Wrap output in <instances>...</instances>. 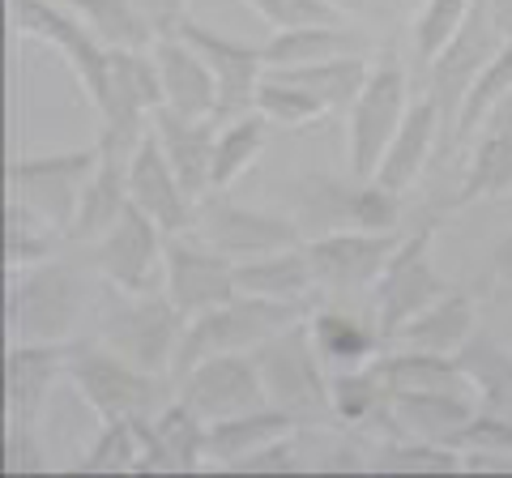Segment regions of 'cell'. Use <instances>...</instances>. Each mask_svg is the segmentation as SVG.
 Segmentation results:
<instances>
[{
	"label": "cell",
	"mask_w": 512,
	"mask_h": 478,
	"mask_svg": "<svg viewBox=\"0 0 512 478\" xmlns=\"http://www.w3.org/2000/svg\"><path fill=\"white\" fill-rule=\"evenodd\" d=\"M90 286L73 261H39L30 269L9 274L5 295V329L9 342H73L86 316Z\"/></svg>",
	"instance_id": "cell-1"
},
{
	"label": "cell",
	"mask_w": 512,
	"mask_h": 478,
	"mask_svg": "<svg viewBox=\"0 0 512 478\" xmlns=\"http://www.w3.org/2000/svg\"><path fill=\"white\" fill-rule=\"evenodd\" d=\"M64 376L69 389L82 393V402L90 406L94 419H150L171 402V380L154 376L137 363H128L120 350H111L107 342H69L64 355Z\"/></svg>",
	"instance_id": "cell-2"
},
{
	"label": "cell",
	"mask_w": 512,
	"mask_h": 478,
	"mask_svg": "<svg viewBox=\"0 0 512 478\" xmlns=\"http://www.w3.org/2000/svg\"><path fill=\"white\" fill-rule=\"evenodd\" d=\"M252 359H256V368H261L269 406L286 410L303 427H325V419H333L329 368L312 342L308 316H299V321L282 325L278 333H269V338L252 350Z\"/></svg>",
	"instance_id": "cell-3"
},
{
	"label": "cell",
	"mask_w": 512,
	"mask_h": 478,
	"mask_svg": "<svg viewBox=\"0 0 512 478\" xmlns=\"http://www.w3.org/2000/svg\"><path fill=\"white\" fill-rule=\"evenodd\" d=\"M444 218L448 214L431 210L410 235H402V244H397L389 265H384V274L376 278L372 291H367V312H372L376 329L384 333V342H389L406 321H414L427 304H436L440 295H448L457 286L440 274L436 261H431V248H436Z\"/></svg>",
	"instance_id": "cell-4"
},
{
	"label": "cell",
	"mask_w": 512,
	"mask_h": 478,
	"mask_svg": "<svg viewBox=\"0 0 512 478\" xmlns=\"http://www.w3.org/2000/svg\"><path fill=\"white\" fill-rule=\"evenodd\" d=\"M295 222L303 239L329 231H397L402 227V193L380 180H333L308 171L295 180Z\"/></svg>",
	"instance_id": "cell-5"
},
{
	"label": "cell",
	"mask_w": 512,
	"mask_h": 478,
	"mask_svg": "<svg viewBox=\"0 0 512 478\" xmlns=\"http://www.w3.org/2000/svg\"><path fill=\"white\" fill-rule=\"evenodd\" d=\"M184 329H188V316L163 291H146V295L111 291V299L99 308V342L120 350L128 363L167 380L175 368V355H180Z\"/></svg>",
	"instance_id": "cell-6"
},
{
	"label": "cell",
	"mask_w": 512,
	"mask_h": 478,
	"mask_svg": "<svg viewBox=\"0 0 512 478\" xmlns=\"http://www.w3.org/2000/svg\"><path fill=\"white\" fill-rule=\"evenodd\" d=\"M308 312H312L308 304H278V299L235 291L222 308L188 321L180 355H175V368H171V385H180V376L192 368V363H201L210 355H235V350H248L252 355L269 333H278L282 325H291Z\"/></svg>",
	"instance_id": "cell-7"
},
{
	"label": "cell",
	"mask_w": 512,
	"mask_h": 478,
	"mask_svg": "<svg viewBox=\"0 0 512 478\" xmlns=\"http://www.w3.org/2000/svg\"><path fill=\"white\" fill-rule=\"evenodd\" d=\"M410 73L393 52H384L367 82L359 90V99L350 103V129H346V163L350 175L359 180H376V171L389 154L397 129H402L406 111H410Z\"/></svg>",
	"instance_id": "cell-8"
},
{
	"label": "cell",
	"mask_w": 512,
	"mask_h": 478,
	"mask_svg": "<svg viewBox=\"0 0 512 478\" xmlns=\"http://www.w3.org/2000/svg\"><path fill=\"white\" fill-rule=\"evenodd\" d=\"M103 163L99 141L86 150H64V154H30V158H13L5 171L9 197L26 201L35 214H43L47 222L69 235L77 205H82V193L90 184L94 167Z\"/></svg>",
	"instance_id": "cell-9"
},
{
	"label": "cell",
	"mask_w": 512,
	"mask_h": 478,
	"mask_svg": "<svg viewBox=\"0 0 512 478\" xmlns=\"http://www.w3.org/2000/svg\"><path fill=\"white\" fill-rule=\"evenodd\" d=\"M504 47V35L495 30L491 13L483 0H474L466 26L457 30V39L444 47V52L423 65V94L431 103L440 107V120H444V146H440V158H448V137H453V124L461 116V103H466V90L483 65Z\"/></svg>",
	"instance_id": "cell-10"
},
{
	"label": "cell",
	"mask_w": 512,
	"mask_h": 478,
	"mask_svg": "<svg viewBox=\"0 0 512 478\" xmlns=\"http://www.w3.org/2000/svg\"><path fill=\"white\" fill-rule=\"evenodd\" d=\"M188 231L231 261H248V257H261V252L303 244V227L295 222V214L248 210V205H235L227 193H205L197 201V210H192Z\"/></svg>",
	"instance_id": "cell-11"
},
{
	"label": "cell",
	"mask_w": 512,
	"mask_h": 478,
	"mask_svg": "<svg viewBox=\"0 0 512 478\" xmlns=\"http://www.w3.org/2000/svg\"><path fill=\"white\" fill-rule=\"evenodd\" d=\"M90 261H94L99 278L111 286V291H128V295L163 291L167 231L158 227L146 210L128 205L116 227L90 244Z\"/></svg>",
	"instance_id": "cell-12"
},
{
	"label": "cell",
	"mask_w": 512,
	"mask_h": 478,
	"mask_svg": "<svg viewBox=\"0 0 512 478\" xmlns=\"http://www.w3.org/2000/svg\"><path fill=\"white\" fill-rule=\"evenodd\" d=\"M9 22L22 39H35L43 47H56L64 65L86 90L90 103H99L107 86V47L90 35V26L77 18L73 5H56V0H9Z\"/></svg>",
	"instance_id": "cell-13"
},
{
	"label": "cell",
	"mask_w": 512,
	"mask_h": 478,
	"mask_svg": "<svg viewBox=\"0 0 512 478\" xmlns=\"http://www.w3.org/2000/svg\"><path fill=\"white\" fill-rule=\"evenodd\" d=\"M397 244H402L397 231H329L303 239L325 299L367 295L397 252Z\"/></svg>",
	"instance_id": "cell-14"
},
{
	"label": "cell",
	"mask_w": 512,
	"mask_h": 478,
	"mask_svg": "<svg viewBox=\"0 0 512 478\" xmlns=\"http://www.w3.org/2000/svg\"><path fill=\"white\" fill-rule=\"evenodd\" d=\"M163 295L188 316V321H197V316L222 308L235 295V261L222 257L218 248H210L192 231L167 235Z\"/></svg>",
	"instance_id": "cell-15"
},
{
	"label": "cell",
	"mask_w": 512,
	"mask_h": 478,
	"mask_svg": "<svg viewBox=\"0 0 512 478\" xmlns=\"http://www.w3.org/2000/svg\"><path fill=\"white\" fill-rule=\"evenodd\" d=\"M175 397L188 402L205 423H218V419H231V414L269 406L261 368H256V359L248 355V350H235V355H210V359L192 363V368L180 376V385H175Z\"/></svg>",
	"instance_id": "cell-16"
},
{
	"label": "cell",
	"mask_w": 512,
	"mask_h": 478,
	"mask_svg": "<svg viewBox=\"0 0 512 478\" xmlns=\"http://www.w3.org/2000/svg\"><path fill=\"white\" fill-rule=\"evenodd\" d=\"M175 35L197 47L201 60H205V65L214 69V77H218V124L244 116V111L256 107V86H261V77L269 73L261 47L218 35V30L201 26L197 18H192V13L180 22V30H175Z\"/></svg>",
	"instance_id": "cell-17"
},
{
	"label": "cell",
	"mask_w": 512,
	"mask_h": 478,
	"mask_svg": "<svg viewBox=\"0 0 512 478\" xmlns=\"http://www.w3.org/2000/svg\"><path fill=\"white\" fill-rule=\"evenodd\" d=\"M64 355L69 342H9L5 355V423L39 427L56 385L64 380Z\"/></svg>",
	"instance_id": "cell-18"
},
{
	"label": "cell",
	"mask_w": 512,
	"mask_h": 478,
	"mask_svg": "<svg viewBox=\"0 0 512 478\" xmlns=\"http://www.w3.org/2000/svg\"><path fill=\"white\" fill-rule=\"evenodd\" d=\"M128 201H133L137 210H146L167 235H180L192 227L197 197H192L184 188V180L175 175L171 158L163 154L154 133L141 141L133 158H128Z\"/></svg>",
	"instance_id": "cell-19"
},
{
	"label": "cell",
	"mask_w": 512,
	"mask_h": 478,
	"mask_svg": "<svg viewBox=\"0 0 512 478\" xmlns=\"http://www.w3.org/2000/svg\"><path fill=\"white\" fill-rule=\"evenodd\" d=\"M218 120H201V116H184L175 107H158L150 120V133L158 137V146L171 158L175 175L184 180L192 197L210 193V175H214V146H218Z\"/></svg>",
	"instance_id": "cell-20"
},
{
	"label": "cell",
	"mask_w": 512,
	"mask_h": 478,
	"mask_svg": "<svg viewBox=\"0 0 512 478\" xmlns=\"http://www.w3.org/2000/svg\"><path fill=\"white\" fill-rule=\"evenodd\" d=\"M440 146H444V120H440V107L427 99H414L402 129H397L389 154H384V163L376 171L380 184L397 188V193H406L423 180L431 171V163H440Z\"/></svg>",
	"instance_id": "cell-21"
},
{
	"label": "cell",
	"mask_w": 512,
	"mask_h": 478,
	"mask_svg": "<svg viewBox=\"0 0 512 478\" xmlns=\"http://www.w3.org/2000/svg\"><path fill=\"white\" fill-rule=\"evenodd\" d=\"M235 291L278 299V304H308V308H316V299H325L320 295L312 257H308V248L303 244L278 248V252H261V257H248V261H235Z\"/></svg>",
	"instance_id": "cell-22"
},
{
	"label": "cell",
	"mask_w": 512,
	"mask_h": 478,
	"mask_svg": "<svg viewBox=\"0 0 512 478\" xmlns=\"http://www.w3.org/2000/svg\"><path fill=\"white\" fill-rule=\"evenodd\" d=\"M308 329H312V342L320 350V359H325L329 372H342V368H363V363H372L384 355V333L376 329L372 312L359 316L342 308L338 299H325L320 308L308 312Z\"/></svg>",
	"instance_id": "cell-23"
},
{
	"label": "cell",
	"mask_w": 512,
	"mask_h": 478,
	"mask_svg": "<svg viewBox=\"0 0 512 478\" xmlns=\"http://www.w3.org/2000/svg\"><path fill=\"white\" fill-rule=\"evenodd\" d=\"M154 60L163 73V107H175L184 116L218 120V77L201 60V52L180 35H163L154 43Z\"/></svg>",
	"instance_id": "cell-24"
},
{
	"label": "cell",
	"mask_w": 512,
	"mask_h": 478,
	"mask_svg": "<svg viewBox=\"0 0 512 478\" xmlns=\"http://www.w3.org/2000/svg\"><path fill=\"white\" fill-rule=\"evenodd\" d=\"M478 414L474 389H410L389 397L393 436H427L448 440Z\"/></svg>",
	"instance_id": "cell-25"
},
{
	"label": "cell",
	"mask_w": 512,
	"mask_h": 478,
	"mask_svg": "<svg viewBox=\"0 0 512 478\" xmlns=\"http://www.w3.org/2000/svg\"><path fill=\"white\" fill-rule=\"evenodd\" d=\"M474 333H478V299H474V291L453 286L448 295H440L436 304H427L414 321H406L397 329L389 338V346L431 350V355H457Z\"/></svg>",
	"instance_id": "cell-26"
},
{
	"label": "cell",
	"mask_w": 512,
	"mask_h": 478,
	"mask_svg": "<svg viewBox=\"0 0 512 478\" xmlns=\"http://www.w3.org/2000/svg\"><path fill=\"white\" fill-rule=\"evenodd\" d=\"M265 69H303V65H320L329 56L342 52H372V39L363 30H346L342 22H312V26H295V30H274L265 43Z\"/></svg>",
	"instance_id": "cell-27"
},
{
	"label": "cell",
	"mask_w": 512,
	"mask_h": 478,
	"mask_svg": "<svg viewBox=\"0 0 512 478\" xmlns=\"http://www.w3.org/2000/svg\"><path fill=\"white\" fill-rule=\"evenodd\" d=\"M299 419H291L286 410L278 406H261V410H244V414H231V419H218L210 423V440H205V461L210 470H231L235 461H244L248 453L265 449L282 436L299 432Z\"/></svg>",
	"instance_id": "cell-28"
},
{
	"label": "cell",
	"mask_w": 512,
	"mask_h": 478,
	"mask_svg": "<svg viewBox=\"0 0 512 478\" xmlns=\"http://www.w3.org/2000/svg\"><path fill=\"white\" fill-rule=\"evenodd\" d=\"M500 197H512V133H478L466 163V180L436 210L461 214L478 201H500Z\"/></svg>",
	"instance_id": "cell-29"
},
{
	"label": "cell",
	"mask_w": 512,
	"mask_h": 478,
	"mask_svg": "<svg viewBox=\"0 0 512 478\" xmlns=\"http://www.w3.org/2000/svg\"><path fill=\"white\" fill-rule=\"evenodd\" d=\"M367 474H466V453L427 436H376L367 440Z\"/></svg>",
	"instance_id": "cell-30"
},
{
	"label": "cell",
	"mask_w": 512,
	"mask_h": 478,
	"mask_svg": "<svg viewBox=\"0 0 512 478\" xmlns=\"http://www.w3.org/2000/svg\"><path fill=\"white\" fill-rule=\"evenodd\" d=\"M128 205H133L128 201V163L103 154V163L94 167L86 193H82V205H77L69 239H77V244H94V239H103L124 218Z\"/></svg>",
	"instance_id": "cell-31"
},
{
	"label": "cell",
	"mask_w": 512,
	"mask_h": 478,
	"mask_svg": "<svg viewBox=\"0 0 512 478\" xmlns=\"http://www.w3.org/2000/svg\"><path fill=\"white\" fill-rule=\"evenodd\" d=\"M457 368L466 372L478 406L512 419V346L495 342L491 333L478 329L474 338L457 350Z\"/></svg>",
	"instance_id": "cell-32"
},
{
	"label": "cell",
	"mask_w": 512,
	"mask_h": 478,
	"mask_svg": "<svg viewBox=\"0 0 512 478\" xmlns=\"http://www.w3.org/2000/svg\"><path fill=\"white\" fill-rule=\"evenodd\" d=\"M265 141H269V120L256 107L244 111V116H235V120H222L218 146H214L210 193H231V188L256 167V158L265 154Z\"/></svg>",
	"instance_id": "cell-33"
},
{
	"label": "cell",
	"mask_w": 512,
	"mask_h": 478,
	"mask_svg": "<svg viewBox=\"0 0 512 478\" xmlns=\"http://www.w3.org/2000/svg\"><path fill=\"white\" fill-rule=\"evenodd\" d=\"M508 90H512V39H504V47L487 60L483 73L470 82L466 103H461V116L453 124V137H448V154H457L461 146H474V137L487 129L491 111L504 103Z\"/></svg>",
	"instance_id": "cell-34"
},
{
	"label": "cell",
	"mask_w": 512,
	"mask_h": 478,
	"mask_svg": "<svg viewBox=\"0 0 512 478\" xmlns=\"http://www.w3.org/2000/svg\"><path fill=\"white\" fill-rule=\"evenodd\" d=\"M73 9L107 52H150L158 43V30L137 0H77Z\"/></svg>",
	"instance_id": "cell-35"
},
{
	"label": "cell",
	"mask_w": 512,
	"mask_h": 478,
	"mask_svg": "<svg viewBox=\"0 0 512 478\" xmlns=\"http://www.w3.org/2000/svg\"><path fill=\"white\" fill-rule=\"evenodd\" d=\"M372 65H376L372 52H342V56L320 60V65L278 69V73L286 77V82L312 90L329 111H338V107H350V103L359 99V90H363V82H367V73H372Z\"/></svg>",
	"instance_id": "cell-36"
},
{
	"label": "cell",
	"mask_w": 512,
	"mask_h": 478,
	"mask_svg": "<svg viewBox=\"0 0 512 478\" xmlns=\"http://www.w3.org/2000/svg\"><path fill=\"white\" fill-rule=\"evenodd\" d=\"M64 239L69 235H64L56 222L35 214L26 201H18V197L5 201V265H9V274L30 269L39 261H52Z\"/></svg>",
	"instance_id": "cell-37"
},
{
	"label": "cell",
	"mask_w": 512,
	"mask_h": 478,
	"mask_svg": "<svg viewBox=\"0 0 512 478\" xmlns=\"http://www.w3.org/2000/svg\"><path fill=\"white\" fill-rule=\"evenodd\" d=\"M73 474H141V419H103Z\"/></svg>",
	"instance_id": "cell-38"
},
{
	"label": "cell",
	"mask_w": 512,
	"mask_h": 478,
	"mask_svg": "<svg viewBox=\"0 0 512 478\" xmlns=\"http://www.w3.org/2000/svg\"><path fill=\"white\" fill-rule=\"evenodd\" d=\"M154 427H158V436H163L167 453H171V461H175V470H180V474L210 470V461H205V440H210V423H205L188 402L171 397V402L154 414Z\"/></svg>",
	"instance_id": "cell-39"
},
{
	"label": "cell",
	"mask_w": 512,
	"mask_h": 478,
	"mask_svg": "<svg viewBox=\"0 0 512 478\" xmlns=\"http://www.w3.org/2000/svg\"><path fill=\"white\" fill-rule=\"evenodd\" d=\"M256 111L278 124V129H291V133H303L312 129V124H320L329 116V107L316 99L312 90H303L295 82H286L282 73H265L261 86H256Z\"/></svg>",
	"instance_id": "cell-40"
},
{
	"label": "cell",
	"mask_w": 512,
	"mask_h": 478,
	"mask_svg": "<svg viewBox=\"0 0 512 478\" xmlns=\"http://www.w3.org/2000/svg\"><path fill=\"white\" fill-rule=\"evenodd\" d=\"M474 0H423L419 13L410 18V56L419 65H431L448 43L457 39V30L466 26Z\"/></svg>",
	"instance_id": "cell-41"
},
{
	"label": "cell",
	"mask_w": 512,
	"mask_h": 478,
	"mask_svg": "<svg viewBox=\"0 0 512 478\" xmlns=\"http://www.w3.org/2000/svg\"><path fill=\"white\" fill-rule=\"evenodd\" d=\"M269 30H295L312 22H346L333 0H244Z\"/></svg>",
	"instance_id": "cell-42"
},
{
	"label": "cell",
	"mask_w": 512,
	"mask_h": 478,
	"mask_svg": "<svg viewBox=\"0 0 512 478\" xmlns=\"http://www.w3.org/2000/svg\"><path fill=\"white\" fill-rule=\"evenodd\" d=\"M308 470V449H303V427L291 436H282L265 449L248 453L244 461H235L231 474H303Z\"/></svg>",
	"instance_id": "cell-43"
},
{
	"label": "cell",
	"mask_w": 512,
	"mask_h": 478,
	"mask_svg": "<svg viewBox=\"0 0 512 478\" xmlns=\"http://www.w3.org/2000/svg\"><path fill=\"white\" fill-rule=\"evenodd\" d=\"M342 18L359 22L367 30H393L397 22H410L423 0H333Z\"/></svg>",
	"instance_id": "cell-44"
},
{
	"label": "cell",
	"mask_w": 512,
	"mask_h": 478,
	"mask_svg": "<svg viewBox=\"0 0 512 478\" xmlns=\"http://www.w3.org/2000/svg\"><path fill=\"white\" fill-rule=\"evenodd\" d=\"M487 269H491V278H495V282L512 286V231L500 235V239H495V244L487 248Z\"/></svg>",
	"instance_id": "cell-45"
},
{
	"label": "cell",
	"mask_w": 512,
	"mask_h": 478,
	"mask_svg": "<svg viewBox=\"0 0 512 478\" xmlns=\"http://www.w3.org/2000/svg\"><path fill=\"white\" fill-rule=\"evenodd\" d=\"M487 13H491V22L495 30H500L504 39H512V0H483Z\"/></svg>",
	"instance_id": "cell-46"
},
{
	"label": "cell",
	"mask_w": 512,
	"mask_h": 478,
	"mask_svg": "<svg viewBox=\"0 0 512 478\" xmlns=\"http://www.w3.org/2000/svg\"><path fill=\"white\" fill-rule=\"evenodd\" d=\"M483 133H512V90L504 94V103L491 111V120H487Z\"/></svg>",
	"instance_id": "cell-47"
},
{
	"label": "cell",
	"mask_w": 512,
	"mask_h": 478,
	"mask_svg": "<svg viewBox=\"0 0 512 478\" xmlns=\"http://www.w3.org/2000/svg\"><path fill=\"white\" fill-rule=\"evenodd\" d=\"M56 5H77V0H56Z\"/></svg>",
	"instance_id": "cell-48"
}]
</instances>
